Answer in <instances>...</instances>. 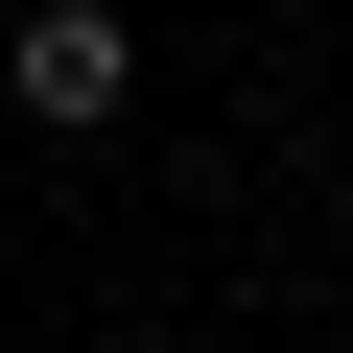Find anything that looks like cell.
<instances>
[{
	"instance_id": "6da1fadb",
	"label": "cell",
	"mask_w": 353,
	"mask_h": 353,
	"mask_svg": "<svg viewBox=\"0 0 353 353\" xmlns=\"http://www.w3.org/2000/svg\"><path fill=\"white\" fill-rule=\"evenodd\" d=\"M118 94H141V24H118V0H24V24H0V118H71L94 141Z\"/></svg>"
}]
</instances>
